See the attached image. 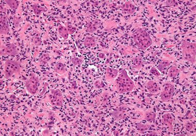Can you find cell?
<instances>
[{
	"mask_svg": "<svg viewBox=\"0 0 196 136\" xmlns=\"http://www.w3.org/2000/svg\"><path fill=\"white\" fill-rule=\"evenodd\" d=\"M116 86L119 94L132 91L135 88V84L129 76L126 69L121 70L119 76L116 80Z\"/></svg>",
	"mask_w": 196,
	"mask_h": 136,
	"instance_id": "1",
	"label": "cell"
},
{
	"mask_svg": "<svg viewBox=\"0 0 196 136\" xmlns=\"http://www.w3.org/2000/svg\"><path fill=\"white\" fill-rule=\"evenodd\" d=\"M132 36L137 46L143 50H146L152 44L149 34L143 28H137L133 33Z\"/></svg>",
	"mask_w": 196,
	"mask_h": 136,
	"instance_id": "2",
	"label": "cell"
},
{
	"mask_svg": "<svg viewBox=\"0 0 196 136\" xmlns=\"http://www.w3.org/2000/svg\"><path fill=\"white\" fill-rule=\"evenodd\" d=\"M181 47L184 59L192 63H195L196 61V44L184 41L182 43Z\"/></svg>",
	"mask_w": 196,
	"mask_h": 136,
	"instance_id": "3",
	"label": "cell"
},
{
	"mask_svg": "<svg viewBox=\"0 0 196 136\" xmlns=\"http://www.w3.org/2000/svg\"><path fill=\"white\" fill-rule=\"evenodd\" d=\"M20 72V66L19 62L17 61L9 60L5 63L4 72L6 79L10 78L14 74L18 73Z\"/></svg>",
	"mask_w": 196,
	"mask_h": 136,
	"instance_id": "4",
	"label": "cell"
},
{
	"mask_svg": "<svg viewBox=\"0 0 196 136\" xmlns=\"http://www.w3.org/2000/svg\"><path fill=\"white\" fill-rule=\"evenodd\" d=\"M39 79L34 73L30 74V78L26 81L25 83L26 90L30 94L35 95L38 90Z\"/></svg>",
	"mask_w": 196,
	"mask_h": 136,
	"instance_id": "5",
	"label": "cell"
},
{
	"mask_svg": "<svg viewBox=\"0 0 196 136\" xmlns=\"http://www.w3.org/2000/svg\"><path fill=\"white\" fill-rule=\"evenodd\" d=\"M49 99L52 105L60 107L63 104V95L60 89H51Z\"/></svg>",
	"mask_w": 196,
	"mask_h": 136,
	"instance_id": "6",
	"label": "cell"
},
{
	"mask_svg": "<svg viewBox=\"0 0 196 136\" xmlns=\"http://www.w3.org/2000/svg\"><path fill=\"white\" fill-rule=\"evenodd\" d=\"M175 93V87L170 83H166L161 93V99L163 101H168L173 97Z\"/></svg>",
	"mask_w": 196,
	"mask_h": 136,
	"instance_id": "7",
	"label": "cell"
},
{
	"mask_svg": "<svg viewBox=\"0 0 196 136\" xmlns=\"http://www.w3.org/2000/svg\"><path fill=\"white\" fill-rule=\"evenodd\" d=\"M1 55H18L17 47L14 44H10L6 46H1Z\"/></svg>",
	"mask_w": 196,
	"mask_h": 136,
	"instance_id": "8",
	"label": "cell"
},
{
	"mask_svg": "<svg viewBox=\"0 0 196 136\" xmlns=\"http://www.w3.org/2000/svg\"><path fill=\"white\" fill-rule=\"evenodd\" d=\"M1 26H0V33L1 34H7L9 32V26L8 19L6 15H1Z\"/></svg>",
	"mask_w": 196,
	"mask_h": 136,
	"instance_id": "9",
	"label": "cell"
},
{
	"mask_svg": "<svg viewBox=\"0 0 196 136\" xmlns=\"http://www.w3.org/2000/svg\"><path fill=\"white\" fill-rule=\"evenodd\" d=\"M118 75V70L116 69L111 68V67H107L106 72V75H105V79L107 81L109 82L111 81L113 79H115L116 78Z\"/></svg>",
	"mask_w": 196,
	"mask_h": 136,
	"instance_id": "10",
	"label": "cell"
},
{
	"mask_svg": "<svg viewBox=\"0 0 196 136\" xmlns=\"http://www.w3.org/2000/svg\"><path fill=\"white\" fill-rule=\"evenodd\" d=\"M162 122L166 125L169 127V130H173V117L170 114H166L163 115L162 118Z\"/></svg>",
	"mask_w": 196,
	"mask_h": 136,
	"instance_id": "11",
	"label": "cell"
},
{
	"mask_svg": "<svg viewBox=\"0 0 196 136\" xmlns=\"http://www.w3.org/2000/svg\"><path fill=\"white\" fill-rule=\"evenodd\" d=\"M99 25V22L98 20H95L94 21L90 22L88 24L87 28L86 29V32L89 34H92L93 32H95L98 29Z\"/></svg>",
	"mask_w": 196,
	"mask_h": 136,
	"instance_id": "12",
	"label": "cell"
},
{
	"mask_svg": "<svg viewBox=\"0 0 196 136\" xmlns=\"http://www.w3.org/2000/svg\"><path fill=\"white\" fill-rule=\"evenodd\" d=\"M121 7L123 11L129 14H132L135 11V7L134 4L130 1H128L125 3Z\"/></svg>",
	"mask_w": 196,
	"mask_h": 136,
	"instance_id": "13",
	"label": "cell"
},
{
	"mask_svg": "<svg viewBox=\"0 0 196 136\" xmlns=\"http://www.w3.org/2000/svg\"><path fill=\"white\" fill-rule=\"evenodd\" d=\"M125 113H126L125 109H117L116 111H113L111 115V116L116 120H120L124 118Z\"/></svg>",
	"mask_w": 196,
	"mask_h": 136,
	"instance_id": "14",
	"label": "cell"
},
{
	"mask_svg": "<svg viewBox=\"0 0 196 136\" xmlns=\"http://www.w3.org/2000/svg\"><path fill=\"white\" fill-rule=\"evenodd\" d=\"M147 87L148 91L151 93H156L159 89V86L158 83L153 81H149L147 83Z\"/></svg>",
	"mask_w": 196,
	"mask_h": 136,
	"instance_id": "15",
	"label": "cell"
},
{
	"mask_svg": "<svg viewBox=\"0 0 196 136\" xmlns=\"http://www.w3.org/2000/svg\"><path fill=\"white\" fill-rule=\"evenodd\" d=\"M84 44L85 47H95L96 46V39L92 36H87L85 39Z\"/></svg>",
	"mask_w": 196,
	"mask_h": 136,
	"instance_id": "16",
	"label": "cell"
},
{
	"mask_svg": "<svg viewBox=\"0 0 196 136\" xmlns=\"http://www.w3.org/2000/svg\"><path fill=\"white\" fill-rule=\"evenodd\" d=\"M58 32L60 33V34L61 35V36L64 38L65 40H66L68 38L69 34L68 31L67 29L66 26L62 25H59L58 26Z\"/></svg>",
	"mask_w": 196,
	"mask_h": 136,
	"instance_id": "17",
	"label": "cell"
},
{
	"mask_svg": "<svg viewBox=\"0 0 196 136\" xmlns=\"http://www.w3.org/2000/svg\"><path fill=\"white\" fill-rule=\"evenodd\" d=\"M142 64H143V59L141 57L133 58L132 67L134 69H139L141 67Z\"/></svg>",
	"mask_w": 196,
	"mask_h": 136,
	"instance_id": "18",
	"label": "cell"
},
{
	"mask_svg": "<svg viewBox=\"0 0 196 136\" xmlns=\"http://www.w3.org/2000/svg\"><path fill=\"white\" fill-rule=\"evenodd\" d=\"M32 8V9L33 10L35 15H39L43 12H45V11H47V9L45 8V7L38 5L36 4L33 5Z\"/></svg>",
	"mask_w": 196,
	"mask_h": 136,
	"instance_id": "19",
	"label": "cell"
},
{
	"mask_svg": "<svg viewBox=\"0 0 196 136\" xmlns=\"http://www.w3.org/2000/svg\"><path fill=\"white\" fill-rule=\"evenodd\" d=\"M55 72L60 75L64 74L66 72V69L64 64L61 62H58L55 67Z\"/></svg>",
	"mask_w": 196,
	"mask_h": 136,
	"instance_id": "20",
	"label": "cell"
},
{
	"mask_svg": "<svg viewBox=\"0 0 196 136\" xmlns=\"http://www.w3.org/2000/svg\"><path fill=\"white\" fill-rule=\"evenodd\" d=\"M170 65V62L168 61H164L160 63V64L158 65V69L162 72V74H164L165 73V70H166L167 67H168Z\"/></svg>",
	"mask_w": 196,
	"mask_h": 136,
	"instance_id": "21",
	"label": "cell"
},
{
	"mask_svg": "<svg viewBox=\"0 0 196 136\" xmlns=\"http://www.w3.org/2000/svg\"><path fill=\"white\" fill-rule=\"evenodd\" d=\"M7 4L9 5L11 8L17 9L19 5L20 2L16 0H5Z\"/></svg>",
	"mask_w": 196,
	"mask_h": 136,
	"instance_id": "22",
	"label": "cell"
},
{
	"mask_svg": "<svg viewBox=\"0 0 196 136\" xmlns=\"http://www.w3.org/2000/svg\"><path fill=\"white\" fill-rule=\"evenodd\" d=\"M136 125L137 128L140 133H143L147 130H149L151 128V126L147 124H143L141 123H137L135 124Z\"/></svg>",
	"mask_w": 196,
	"mask_h": 136,
	"instance_id": "23",
	"label": "cell"
},
{
	"mask_svg": "<svg viewBox=\"0 0 196 136\" xmlns=\"http://www.w3.org/2000/svg\"><path fill=\"white\" fill-rule=\"evenodd\" d=\"M50 60V57L47 53H43L39 60V63L41 65H45Z\"/></svg>",
	"mask_w": 196,
	"mask_h": 136,
	"instance_id": "24",
	"label": "cell"
},
{
	"mask_svg": "<svg viewBox=\"0 0 196 136\" xmlns=\"http://www.w3.org/2000/svg\"><path fill=\"white\" fill-rule=\"evenodd\" d=\"M179 70H178V69L175 66H173L170 68V69L169 70L168 75L169 77L170 78H173V77H176L179 74Z\"/></svg>",
	"mask_w": 196,
	"mask_h": 136,
	"instance_id": "25",
	"label": "cell"
},
{
	"mask_svg": "<svg viewBox=\"0 0 196 136\" xmlns=\"http://www.w3.org/2000/svg\"><path fill=\"white\" fill-rule=\"evenodd\" d=\"M71 60L72 63L75 66L81 65L82 64V63L84 61V59L83 58H79V57H72L71 58Z\"/></svg>",
	"mask_w": 196,
	"mask_h": 136,
	"instance_id": "26",
	"label": "cell"
},
{
	"mask_svg": "<svg viewBox=\"0 0 196 136\" xmlns=\"http://www.w3.org/2000/svg\"><path fill=\"white\" fill-rule=\"evenodd\" d=\"M156 116V114L152 112H148L145 114L144 119L147 121H152L155 119Z\"/></svg>",
	"mask_w": 196,
	"mask_h": 136,
	"instance_id": "27",
	"label": "cell"
},
{
	"mask_svg": "<svg viewBox=\"0 0 196 136\" xmlns=\"http://www.w3.org/2000/svg\"><path fill=\"white\" fill-rule=\"evenodd\" d=\"M66 27L68 31L69 34H73L76 32V30H77L76 28L75 27V26H73L71 24H70V23H66Z\"/></svg>",
	"mask_w": 196,
	"mask_h": 136,
	"instance_id": "28",
	"label": "cell"
},
{
	"mask_svg": "<svg viewBox=\"0 0 196 136\" xmlns=\"http://www.w3.org/2000/svg\"><path fill=\"white\" fill-rule=\"evenodd\" d=\"M94 86L96 87V88H98V89H100V88H104L105 87V83H104V82L101 80H97V81L94 82Z\"/></svg>",
	"mask_w": 196,
	"mask_h": 136,
	"instance_id": "29",
	"label": "cell"
},
{
	"mask_svg": "<svg viewBox=\"0 0 196 136\" xmlns=\"http://www.w3.org/2000/svg\"><path fill=\"white\" fill-rule=\"evenodd\" d=\"M33 42L36 46H40L42 44V40L38 36H35L33 38Z\"/></svg>",
	"mask_w": 196,
	"mask_h": 136,
	"instance_id": "30",
	"label": "cell"
},
{
	"mask_svg": "<svg viewBox=\"0 0 196 136\" xmlns=\"http://www.w3.org/2000/svg\"><path fill=\"white\" fill-rule=\"evenodd\" d=\"M150 73H151L152 74H154V76H156V77H159L160 75V72L158 71V69L155 68V67H152L151 68V69L150 70Z\"/></svg>",
	"mask_w": 196,
	"mask_h": 136,
	"instance_id": "31",
	"label": "cell"
},
{
	"mask_svg": "<svg viewBox=\"0 0 196 136\" xmlns=\"http://www.w3.org/2000/svg\"><path fill=\"white\" fill-rule=\"evenodd\" d=\"M103 104H107V101H108V99H109V94L108 93H104L103 94Z\"/></svg>",
	"mask_w": 196,
	"mask_h": 136,
	"instance_id": "32",
	"label": "cell"
},
{
	"mask_svg": "<svg viewBox=\"0 0 196 136\" xmlns=\"http://www.w3.org/2000/svg\"><path fill=\"white\" fill-rule=\"evenodd\" d=\"M177 2L174 0H171V1H166L165 4L166 6L167 7H171L175 5V4H177Z\"/></svg>",
	"mask_w": 196,
	"mask_h": 136,
	"instance_id": "33",
	"label": "cell"
},
{
	"mask_svg": "<svg viewBox=\"0 0 196 136\" xmlns=\"http://www.w3.org/2000/svg\"><path fill=\"white\" fill-rule=\"evenodd\" d=\"M186 128L187 130H190L193 128V124L192 123H187L185 125Z\"/></svg>",
	"mask_w": 196,
	"mask_h": 136,
	"instance_id": "34",
	"label": "cell"
},
{
	"mask_svg": "<svg viewBox=\"0 0 196 136\" xmlns=\"http://www.w3.org/2000/svg\"><path fill=\"white\" fill-rule=\"evenodd\" d=\"M48 86V84L47 82H45V84H44V88L43 89V92H41L40 94V96H43V95L44 94L45 92V90H46V89H47V87Z\"/></svg>",
	"mask_w": 196,
	"mask_h": 136,
	"instance_id": "35",
	"label": "cell"
},
{
	"mask_svg": "<svg viewBox=\"0 0 196 136\" xmlns=\"http://www.w3.org/2000/svg\"><path fill=\"white\" fill-rule=\"evenodd\" d=\"M99 57H100V59H104V57H105V55L104 53H100L99 54Z\"/></svg>",
	"mask_w": 196,
	"mask_h": 136,
	"instance_id": "36",
	"label": "cell"
},
{
	"mask_svg": "<svg viewBox=\"0 0 196 136\" xmlns=\"http://www.w3.org/2000/svg\"><path fill=\"white\" fill-rule=\"evenodd\" d=\"M148 136H158V134H157V133H156V132L152 131L148 135Z\"/></svg>",
	"mask_w": 196,
	"mask_h": 136,
	"instance_id": "37",
	"label": "cell"
},
{
	"mask_svg": "<svg viewBox=\"0 0 196 136\" xmlns=\"http://www.w3.org/2000/svg\"><path fill=\"white\" fill-rule=\"evenodd\" d=\"M119 132L118 130H115V132H114V136H119Z\"/></svg>",
	"mask_w": 196,
	"mask_h": 136,
	"instance_id": "38",
	"label": "cell"
},
{
	"mask_svg": "<svg viewBox=\"0 0 196 136\" xmlns=\"http://www.w3.org/2000/svg\"><path fill=\"white\" fill-rule=\"evenodd\" d=\"M190 94H192V95H196V90H195V89L192 90V91L190 92Z\"/></svg>",
	"mask_w": 196,
	"mask_h": 136,
	"instance_id": "39",
	"label": "cell"
}]
</instances>
